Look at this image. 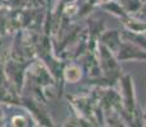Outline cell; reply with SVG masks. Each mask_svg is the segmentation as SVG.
<instances>
[{"label": "cell", "instance_id": "6da1fadb", "mask_svg": "<svg viewBox=\"0 0 146 127\" xmlns=\"http://www.w3.org/2000/svg\"><path fill=\"white\" fill-rule=\"evenodd\" d=\"M79 76H80V72H79V70L76 67H70L66 71V78L69 80H76Z\"/></svg>", "mask_w": 146, "mask_h": 127}]
</instances>
